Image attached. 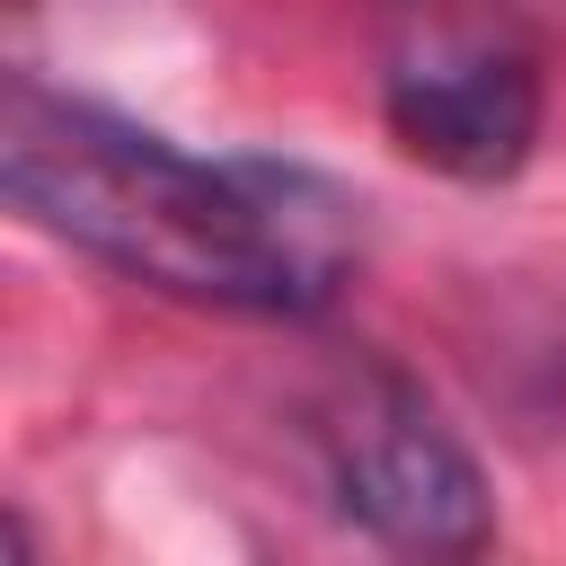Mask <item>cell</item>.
I'll use <instances>...</instances> for the list:
<instances>
[{
    "label": "cell",
    "instance_id": "1",
    "mask_svg": "<svg viewBox=\"0 0 566 566\" xmlns=\"http://www.w3.org/2000/svg\"><path fill=\"white\" fill-rule=\"evenodd\" d=\"M0 177L35 230L203 310L301 318L345 274V203L318 177L274 159H195L35 80H9Z\"/></svg>",
    "mask_w": 566,
    "mask_h": 566
},
{
    "label": "cell",
    "instance_id": "2",
    "mask_svg": "<svg viewBox=\"0 0 566 566\" xmlns=\"http://www.w3.org/2000/svg\"><path fill=\"white\" fill-rule=\"evenodd\" d=\"M389 142L460 186H504L548 115L522 0H380Z\"/></svg>",
    "mask_w": 566,
    "mask_h": 566
},
{
    "label": "cell",
    "instance_id": "3",
    "mask_svg": "<svg viewBox=\"0 0 566 566\" xmlns=\"http://www.w3.org/2000/svg\"><path fill=\"white\" fill-rule=\"evenodd\" d=\"M310 442H318V478H327L336 513L363 522L371 539L416 548V557L486 548V531H495L486 478L407 371H389V363L336 371L327 398L310 407Z\"/></svg>",
    "mask_w": 566,
    "mask_h": 566
}]
</instances>
